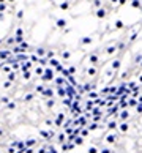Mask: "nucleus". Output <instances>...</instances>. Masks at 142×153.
Returning <instances> with one entry per match:
<instances>
[{
    "label": "nucleus",
    "mask_w": 142,
    "mask_h": 153,
    "mask_svg": "<svg viewBox=\"0 0 142 153\" xmlns=\"http://www.w3.org/2000/svg\"><path fill=\"white\" fill-rule=\"evenodd\" d=\"M98 16H100V18H103V16H104V11H103V10H101V11H98Z\"/></svg>",
    "instance_id": "1"
}]
</instances>
